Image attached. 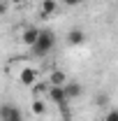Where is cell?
<instances>
[{
    "mask_svg": "<svg viewBox=\"0 0 118 121\" xmlns=\"http://www.w3.org/2000/svg\"><path fill=\"white\" fill-rule=\"evenodd\" d=\"M7 2H23V0H7Z\"/></svg>",
    "mask_w": 118,
    "mask_h": 121,
    "instance_id": "cell-14",
    "label": "cell"
},
{
    "mask_svg": "<svg viewBox=\"0 0 118 121\" xmlns=\"http://www.w3.org/2000/svg\"><path fill=\"white\" fill-rule=\"evenodd\" d=\"M63 91H65L67 103H70V100H79V98L83 95V86H81L76 79H67V84L63 86Z\"/></svg>",
    "mask_w": 118,
    "mask_h": 121,
    "instance_id": "cell-3",
    "label": "cell"
},
{
    "mask_svg": "<svg viewBox=\"0 0 118 121\" xmlns=\"http://www.w3.org/2000/svg\"><path fill=\"white\" fill-rule=\"evenodd\" d=\"M44 112H46V105H44V100H42V98H35V100H32V114L42 117Z\"/></svg>",
    "mask_w": 118,
    "mask_h": 121,
    "instance_id": "cell-9",
    "label": "cell"
},
{
    "mask_svg": "<svg viewBox=\"0 0 118 121\" xmlns=\"http://www.w3.org/2000/svg\"><path fill=\"white\" fill-rule=\"evenodd\" d=\"M58 12V2L56 0H42V19H49Z\"/></svg>",
    "mask_w": 118,
    "mask_h": 121,
    "instance_id": "cell-8",
    "label": "cell"
},
{
    "mask_svg": "<svg viewBox=\"0 0 118 121\" xmlns=\"http://www.w3.org/2000/svg\"><path fill=\"white\" fill-rule=\"evenodd\" d=\"M0 121H23L21 107L14 103H2L0 105Z\"/></svg>",
    "mask_w": 118,
    "mask_h": 121,
    "instance_id": "cell-2",
    "label": "cell"
},
{
    "mask_svg": "<svg viewBox=\"0 0 118 121\" xmlns=\"http://www.w3.org/2000/svg\"><path fill=\"white\" fill-rule=\"evenodd\" d=\"M104 121H118V107H111V109H106V114H104Z\"/></svg>",
    "mask_w": 118,
    "mask_h": 121,
    "instance_id": "cell-10",
    "label": "cell"
},
{
    "mask_svg": "<svg viewBox=\"0 0 118 121\" xmlns=\"http://www.w3.org/2000/svg\"><path fill=\"white\" fill-rule=\"evenodd\" d=\"M37 70H35V68H23V70H21V72H19V82H21V84H23V86H35V84H37Z\"/></svg>",
    "mask_w": 118,
    "mask_h": 121,
    "instance_id": "cell-5",
    "label": "cell"
},
{
    "mask_svg": "<svg viewBox=\"0 0 118 121\" xmlns=\"http://www.w3.org/2000/svg\"><path fill=\"white\" fill-rule=\"evenodd\" d=\"M37 35H39V28H37V26H28V28H23V33H21V44L32 47L35 42H37Z\"/></svg>",
    "mask_w": 118,
    "mask_h": 121,
    "instance_id": "cell-6",
    "label": "cell"
},
{
    "mask_svg": "<svg viewBox=\"0 0 118 121\" xmlns=\"http://www.w3.org/2000/svg\"><path fill=\"white\" fill-rule=\"evenodd\" d=\"M7 9H9L7 0H0V16H5V14H7Z\"/></svg>",
    "mask_w": 118,
    "mask_h": 121,
    "instance_id": "cell-13",
    "label": "cell"
},
{
    "mask_svg": "<svg viewBox=\"0 0 118 121\" xmlns=\"http://www.w3.org/2000/svg\"><path fill=\"white\" fill-rule=\"evenodd\" d=\"M70 77L65 75V70H51L49 72V86H65Z\"/></svg>",
    "mask_w": 118,
    "mask_h": 121,
    "instance_id": "cell-7",
    "label": "cell"
},
{
    "mask_svg": "<svg viewBox=\"0 0 118 121\" xmlns=\"http://www.w3.org/2000/svg\"><path fill=\"white\" fill-rule=\"evenodd\" d=\"M60 2H63V5H67V7H79L83 0H60Z\"/></svg>",
    "mask_w": 118,
    "mask_h": 121,
    "instance_id": "cell-12",
    "label": "cell"
},
{
    "mask_svg": "<svg viewBox=\"0 0 118 121\" xmlns=\"http://www.w3.org/2000/svg\"><path fill=\"white\" fill-rule=\"evenodd\" d=\"M86 42H88L86 30H81V28L67 30V44H70V47H81V44H86Z\"/></svg>",
    "mask_w": 118,
    "mask_h": 121,
    "instance_id": "cell-4",
    "label": "cell"
},
{
    "mask_svg": "<svg viewBox=\"0 0 118 121\" xmlns=\"http://www.w3.org/2000/svg\"><path fill=\"white\" fill-rule=\"evenodd\" d=\"M95 103H97V105H106V103H109V95H106V93H97V100H95Z\"/></svg>",
    "mask_w": 118,
    "mask_h": 121,
    "instance_id": "cell-11",
    "label": "cell"
},
{
    "mask_svg": "<svg viewBox=\"0 0 118 121\" xmlns=\"http://www.w3.org/2000/svg\"><path fill=\"white\" fill-rule=\"evenodd\" d=\"M56 42H58V37H56V33L51 28H39L37 42L30 47V51H32L35 58H44V56H49V54L56 49Z\"/></svg>",
    "mask_w": 118,
    "mask_h": 121,
    "instance_id": "cell-1",
    "label": "cell"
}]
</instances>
